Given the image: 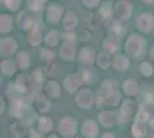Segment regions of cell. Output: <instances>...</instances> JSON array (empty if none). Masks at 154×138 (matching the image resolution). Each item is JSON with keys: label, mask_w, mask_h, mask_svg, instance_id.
<instances>
[{"label": "cell", "mask_w": 154, "mask_h": 138, "mask_svg": "<svg viewBox=\"0 0 154 138\" xmlns=\"http://www.w3.org/2000/svg\"><path fill=\"white\" fill-rule=\"evenodd\" d=\"M60 131L64 137H72L76 133V122L71 118H63L60 124Z\"/></svg>", "instance_id": "6da1fadb"}, {"label": "cell", "mask_w": 154, "mask_h": 138, "mask_svg": "<svg viewBox=\"0 0 154 138\" xmlns=\"http://www.w3.org/2000/svg\"><path fill=\"white\" fill-rule=\"evenodd\" d=\"M127 48L128 52L132 55H139L141 53V48H143V40L139 37L132 36L130 37L128 44H127Z\"/></svg>", "instance_id": "7a4b0ae2"}, {"label": "cell", "mask_w": 154, "mask_h": 138, "mask_svg": "<svg viewBox=\"0 0 154 138\" xmlns=\"http://www.w3.org/2000/svg\"><path fill=\"white\" fill-rule=\"evenodd\" d=\"M76 103L83 108H90L92 105V93L88 90H82L77 94Z\"/></svg>", "instance_id": "3957f363"}, {"label": "cell", "mask_w": 154, "mask_h": 138, "mask_svg": "<svg viewBox=\"0 0 154 138\" xmlns=\"http://www.w3.org/2000/svg\"><path fill=\"white\" fill-rule=\"evenodd\" d=\"M15 48H16V44L12 38H6L0 41V53L2 55L12 54L14 53Z\"/></svg>", "instance_id": "277c9868"}, {"label": "cell", "mask_w": 154, "mask_h": 138, "mask_svg": "<svg viewBox=\"0 0 154 138\" xmlns=\"http://www.w3.org/2000/svg\"><path fill=\"white\" fill-rule=\"evenodd\" d=\"M83 135L88 138H94L98 135V127L93 121H86L82 128Z\"/></svg>", "instance_id": "5b68a950"}, {"label": "cell", "mask_w": 154, "mask_h": 138, "mask_svg": "<svg viewBox=\"0 0 154 138\" xmlns=\"http://www.w3.org/2000/svg\"><path fill=\"white\" fill-rule=\"evenodd\" d=\"M130 12H131V7H130V4L128 2H119L116 5V14L120 19H127L130 15Z\"/></svg>", "instance_id": "8992f818"}, {"label": "cell", "mask_w": 154, "mask_h": 138, "mask_svg": "<svg viewBox=\"0 0 154 138\" xmlns=\"http://www.w3.org/2000/svg\"><path fill=\"white\" fill-rule=\"evenodd\" d=\"M79 83H81V77L78 75H69L64 81V86L69 92H72L74 90H76Z\"/></svg>", "instance_id": "52a82bcc"}, {"label": "cell", "mask_w": 154, "mask_h": 138, "mask_svg": "<svg viewBox=\"0 0 154 138\" xmlns=\"http://www.w3.org/2000/svg\"><path fill=\"white\" fill-rule=\"evenodd\" d=\"M99 121L101 122V124L105 127H113L116 121V118L114 113L112 112H103L99 116Z\"/></svg>", "instance_id": "ba28073f"}, {"label": "cell", "mask_w": 154, "mask_h": 138, "mask_svg": "<svg viewBox=\"0 0 154 138\" xmlns=\"http://www.w3.org/2000/svg\"><path fill=\"white\" fill-rule=\"evenodd\" d=\"M61 17V8L57 5H53L48 8V12H47V19L48 21H51L53 23H57Z\"/></svg>", "instance_id": "9c48e42d"}, {"label": "cell", "mask_w": 154, "mask_h": 138, "mask_svg": "<svg viewBox=\"0 0 154 138\" xmlns=\"http://www.w3.org/2000/svg\"><path fill=\"white\" fill-rule=\"evenodd\" d=\"M61 57L66 60H72L74 58V45L71 41H67L61 48Z\"/></svg>", "instance_id": "30bf717a"}, {"label": "cell", "mask_w": 154, "mask_h": 138, "mask_svg": "<svg viewBox=\"0 0 154 138\" xmlns=\"http://www.w3.org/2000/svg\"><path fill=\"white\" fill-rule=\"evenodd\" d=\"M31 78L29 76H24V75H21L17 79V87H19L21 91H26L31 87Z\"/></svg>", "instance_id": "8fae6325"}, {"label": "cell", "mask_w": 154, "mask_h": 138, "mask_svg": "<svg viewBox=\"0 0 154 138\" xmlns=\"http://www.w3.org/2000/svg\"><path fill=\"white\" fill-rule=\"evenodd\" d=\"M11 28H12V20H11V17L1 15L0 16V32H7V31L11 30Z\"/></svg>", "instance_id": "7c38bea8"}, {"label": "cell", "mask_w": 154, "mask_h": 138, "mask_svg": "<svg viewBox=\"0 0 154 138\" xmlns=\"http://www.w3.org/2000/svg\"><path fill=\"white\" fill-rule=\"evenodd\" d=\"M93 58H94V54H93V51L90 48H84L81 51L79 59L83 63H91L93 61Z\"/></svg>", "instance_id": "4fadbf2b"}, {"label": "cell", "mask_w": 154, "mask_h": 138, "mask_svg": "<svg viewBox=\"0 0 154 138\" xmlns=\"http://www.w3.org/2000/svg\"><path fill=\"white\" fill-rule=\"evenodd\" d=\"M132 108H134V104L131 101H124V104L122 106V109H121V118L123 120H128L131 114H132Z\"/></svg>", "instance_id": "5bb4252c"}, {"label": "cell", "mask_w": 154, "mask_h": 138, "mask_svg": "<svg viewBox=\"0 0 154 138\" xmlns=\"http://www.w3.org/2000/svg\"><path fill=\"white\" fill-rule=\"evenodd\" d=\"M77 24V19L76 16L74 15L72 13H68V15L64 17L63 20V26L66 29H68V30H71V29H74Z\"/></svg>", "instance_id": "9a60e30c"}, {"label": "cell", "mask_w": 154, "mask_h": 138, "mask_svg": "<svg viewBox=\"0 0 154 138\" xmlns=\"http://www.w3.org/2000/svg\"><path fill=\"white\" fill-rule=\"evenodd\" d=\"M119 100H120V93L117 91H115V90H112V91L108 93V96L106 97L103 103L107 104V105L114 106L119 103Z\"/></svg>", "instance_id": "2e32d148"}, {"label": "cell", "mask_w": 154, "mask_h": 138, "mask_svg": "<svg viewBox=\"0 0 154 138\" xmlns=\"http://www.w3.org/2000/svg\"><path fill=\"white\" fill-rule=\"evenodd\" d=\"M46 91L51 96L52 98H58L60 94V89H59V84L57 82H50L47 86H46Z\"/></svg>", "instance_id": "e0dca14e"}, {"label": "cell", "mask_w": 154, "mask_h": 138, "mask_svg": "<svg viewBox=\"0 0 154 138\" xmlns=\"http://www.w3.org/2000/svg\"><path fill=\"white\" fill-rule=\"evenodd\" d=\"M1 69H2V72L5 75L11 76L15 72V63H14L13 61H11V60H5L1 63Z\"/></svg>", "instance_id": "ac0fdd59"}, {"label": "cell", "mask_w": 154, "mask_h": 138, "mask_svg": "<svg viewBox=\"0 0 154 138\" xmlns=\"http://www.w3.org/2000/svg\"><path fill=\"white\" fill-rule=\"evenodd\" d=\"M128 66H129L128 59H127L125 57H123V55L119 57V58H116L115 62H114V67H115L116 70H121V72H123V70H125V69L128 68Z\"/></svg>", "instance_id": "d6986e66"}, {"label": "cell", "mask_w": 154, "mask_h": 138, "mask_svg": "<svg viewBox=\"0 0 154 138\" xmlns=\"http://www.w3.org/2000/svg\"><path fill=\"white\" fill-rule=\"evenodd\" d=\"M19 23L20 26H22L23 29H28L30 26H32V21L31 19L26 15V13L23 11V12H21L20 14V17H19Z\"/></svg>", "instance_id": "ffe728a7"}, {"label": "cell", "mask_w": 154, "mask_h": 138, "mask_svg": "<svg viewBox=\"0 0 154 138\" xmlns=\"http://www.w3.org/2000/svg\"><path fill=\"white\" fill-rule=\"evenodd\" d=\"M36 104H37V107H38L39 111H42V112H47V111H50L51 104H50V101L46 100L44 97H40V98L37 99Z\"/></svg>", "instance_id": "44dd1931"}, {"label": "cell", "mask_w": 154, "mask_h": 138, "mask_svg": "<svg viewBox=\"0 0 154 138\" xmlns=\"http://www.w3.org/2000/svg\"><path fill=\"white\" fill-rule=\"evenodd\" d=\"M59 38H60V35H59L58 31H51V32L48 33V36L46 37V43L48 45L54 46L58 44Z\"/></svg>", "instance_id": "7402d4cb"}, {"label": "cell", "mask_w": 154, "mask_h": 138, "mask_svg": "<svg viewBox=\"0 0 154 138\" xmlns=\"http://www.w3.org/2000/svg\"><path fill=\"white\" fill-rule=\"evenodd\" d=\"M29 41H30L31 45H38L40 43V33L36 28L29 35Z\"/></svg>", "instance_id": "603a6c76"}, {"label": "cell", "mask_w": 154, "mask_h": 138, "mask_svg": "<svg viewBox=\"0 0 154 138\" xmlns=\"http://www.w3.org/2000/svg\"><path fill=\"white\" fill-rule=\"evenodd\" d=\"M98 65L101 68H107L109 66V54L107 52H103L98 58Z\"/></svg>", "instance_id": "cb8c5ba5"}, {"label": "cell", "mask_w": 154, "mask_h": 138, "mask_svg": "<svg viewBox=\"0 0 154 138\" xmlns=\"http://www.w3.org/2000/svg\"><path fill=\"white\" fill-rule=\"evenodd\" d=\"M123 87H124V92H125L127 94H135L136 92H137V84H135V83L131 82V81L125 82Z\"/></svg>", "instance_id": "d4e9b609"}, {"label": "cell", "mask_w": 154, "mask_h": 138, "mask_svg": "<svg viewBox=\"0 0 154 138\" xmlns=\"http://www.w3.org/2000/svg\"><path fill=\"white\" fill-rule=\"evenodd\" d=\"M39 128H40V130H43V131H50L52 129V122L50 118H40V121H39Z\"/></svg>", "instance_id": "484cf974"}, {"label": "cell", "mask_w": 154, "mask_h": 138, "mask_svg": "<svg viewBox=\"0 0 154 138\" xmlns=\"http://www.w3.org/2000/svg\"><path fill=\"white\" fill-rule=\"evenodd\" d=\"M17 62H19L20 67H22V68H26V67L29 66V57H28V54L26 53H21L19 54V60H17Z\"/></svg>", "instance_id": "4316f807"}, {"label": "cell", "mask_w": 154, "mask_h": 138, "mask_svg": "<svg viewBox=\"0 0 154 138\" xmlns=\"http://www.w3.org/2000/svg\"><path fill=\"white\" fill-rule=\"evenodd\" d=\"M5 4H6V6L9 8V9H16L17 7L20 6V4H21V0H5Z\"/></svg>", "instance_id": "83f0119b"}, {"label": "cell", "mask_w": 154, "mask_h": 138, "mask_svg": "<svg viewBox=\"0 0 154 138\" xmlns=\"http://www.w3.org/2000/svg\"><path fill=\"white\" fill-rule=\"evenodd\" d=\"M13 130L14 132H16L15 133V136H17V137H22L24 133H26V129H24V127L21 124H15L13 127Z\"/></svg>", "instance_id": "f1b7e54d"}, {"label": "cell", "mask_w": 154, "mask_h": 138, "mask_svg": "<svg viewBox=\"0 0 154 138\" xmlns=\"http://www.w3.org/2000/svg\"><path fill=\"white\" fill-rule=\"evenodd\" d=\"M103 46H105V48H107L110 52H114L116 48H117V44H116L114 40H106Z\"/></svg>", "instance_id": "f546056e"}, {"label": "cell", "mask_w": 154, "mask_h": 138, "mask_svg": "<svg viewBox=\"0 0 154 138\" xmlns=\"http://www.w3.org/2000/svg\"><path fill=\"white\" fill-rule=\"evenodd\" d=\"M100 12L103 15L105 16H109L110 15V7H109V4H103V7L100 8Z\"/></svg>", "instance_id": "4dcf8cb0"}, {"label": "cell", "mask_w": 154, "mask_h": 138, "mask_svg": "<svg viewBox=\"0 0 154 138\" xmlns=\"http://www.w3.org/2000/svg\"><path fill=\"white\" fill-rule=\"evenodd\" d=\"M42 58H44V59H53L54 58V53L48 51V50H43L42 51Z\"/></svg>", "instance_id": "1f68e13d"}, {"label": "cell", "mask_w": 154, "mask_h": 138, "mask_svg": "<svg viewBox=\"0 0 154 138\" xmlns=\"http://www.w3.org/2000/svg\"><path fill=\"white\" fill-rule=\"evenodd\" d=\"M83 2L86 6H94L99 2V0H83Z\"/></svg>", "instance_id": "d6a6232c"}, {"label": "cell", "mask_w": 154, "mask_h": 138, "mask_svg": "<svg viewBox=\"0 0 154 138\" xmlns=\"http://www.w3.org/2000/svg\"><path fill=\"white\" fill-rule=\"evenodd\" d=\"M4 109H5V103H4V100L0 98V113L4 112Z\"/></svg>", "instance_id": "836d02e7"}, {"label": "cell", "mask_w": 154, "mask_h": 138, "mask_svg": "<svg viewBox=\"0 0 154 138\" xmlns=\"http://www.w3.org/2000/svg\"><path fill=\"white\" fill-rule=\"evenodd\" d=\"M28 138H38V135H37L36 132L31 131V132H30V136H29Z\"/></svg>", "instance_id": "e575fe53"}, {"label": "cell", "mask_w": 154, "mask_h": 138, "mask_svg": "<svg viewBox=\"0 0 154 138\" xmlns=\"http://www.w3.org/2000/svg\"><path fill=\"white\" fill-rule=\"evenodd\" d=\"M101 138H114V136H113V135H110V133H105Z\"/></svg>", "instance_id": "d590c367"}, {"label": "cell", "mask_w": 154, "mask_h": 138, "mask_svg": "<svg viewBox=\"0 0 154 138\" xmlns=\"http://www.w3.org/2000/svg\"><path fill=\"white\" fill-rule=\"evenodd\" d=\"M50 138H57V137H55V136H51Z\"/></svg>", "instance_id": "8d00e7d4"}, {"label": "cell", "mask_w": 154, "mask_h": 138, "mask_svg": "<svg viewBox=\"0 0 154 138\" xmlns=\"http://www.w3.org/2000/svg\"><path fill=\"white\" fill-rule=\"evenodd\" d=\"M39 1H42V2H44V1H45V0H39Z\"/></svg>", "instance_id": "74e56055"}, {"label": "cell", "mask_w": 154, "mask_h": 138, "mask_svg": "<svg viewBox=\"0 0 154 138\" xmlns=\"http://www.w3.org/2000/svg\"><path fill=\"white\" fill-rule=\"evenodd\" d=\"M146 1H151V0H146Z\"/></svg>", "instance_id": "f35d334b"}]
</instances>
